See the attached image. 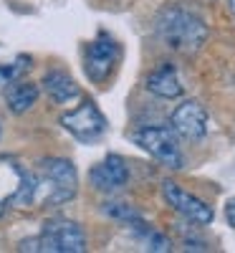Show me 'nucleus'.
<instances>
[{"instance_id":"4","label":"nucleus","mask_w":235,"mask_h":253,"mask_svg":"<svg viewBox=\"0 0 235 253\" xmlns=\"http://www.w3.org/2000/svg\"><path fill=\"white\" fill-rule=\"evenodd\" d=\"M132 139L137 147H142L149 157H155L164 167H169V170H182L185 157H182L180 139H177L172 126H162V124L142 126V129H137L132 134Z\"/></svg>"},{"instance_id":"15","label":"nucleus","mask_w":235,"mask_h":253,"mask_svg":"<svg viewBox=\"0 0 235 253\" xmlns=\"http://www.w3.org/2000/svg\"><path fill=\"white\" fill-rule=\"evenodd\" d=\"M28 61H31V58L23 56V58H18V61H13V63H3V66H0V86H8V84H13V81H18L20 76H23V74L31 69Z\"/></svg>"},{"instance_id":"17","label":"nucleus","mask_w":235,"mask_h":253,"mask_svg":"<svg viewBox=\"0 0 235 253\" xmlns=\"http://www.w3.org/2000/svg\"><path fill=\"white\" fill-rule=\"evenodd\" d=\"M228 8H230V13H233V18H235V0H228Z\"/></svg>"},{"instance_id":"13","label":"nucleus","mask_w":235,"mask_h":253,"mask_svg":"<svg viewBox=\"0 0 235 253\" xmlns=\"http://www.w3.org/2000/svg\"><path fill=\"white\" fill-rule=\"evenodd\" d=\"M101 210H104V215H109L112 220H119V223L129 225V228H137V225L144 223L139 210H134L129 203H104Z\"/></svg>"},{"instance_id":"8","label":"nucleus","mask_w":235,"mask_h":253,"mask_svg":"<svg viewBox=\"0 0 235 253\" xmlns=\"http://www.w3.org/2000/svg\"><path fill=\"white\" fill-rule=\"evenodd\" d=\"M169 126L175 129L177 137L190 139V142H200L207 134V126H210L207 109L197 99H187V101L177 104V109L169 117Z\"/></svg>"},{"instance_id":"5","label":"nucleus","mask_w":235,"mask_h":253,"mask_svg":"<svg viewBox=\"0 0 235 253\" xmlns=\"http://www.w3.org/2000/svg\"><path fill=\"white\" fill-rule=\"evenodd\" d=\"M119 58H121V46L109 33H99L91 43L83 46V71L94 84H104L114 76Z\"/></svg>"},{"instance_id":"3","label":"nucleus","mask_w":235,"mask_h":253,"mask_svg":"<svg viewBox=\"0 0 235 253\" xmlns=\"http://www.w3.org/2000/svg\"><path fill=\"white\" fill-rule=\"evenodd\" d=\"M20 251H46V253H83L86 251V233L74 220L56 218L48 220L40 236L28 238L18 246Z\"/></svg>"},{"instance_id":"2","label":"nucleus","mask_w":235,"mask_h":253,"mask_svg":"<svg viewBox=\"0 0 235 253\" xmlns=\"http://www.w3.org/2000/svg\"><path fill=\"white\" fill-rule=\"evenodd\" d=\"M155 31L157 38L177 53H197L205 41H207V23L197 15L182 5H167L159 10L157 20H155Z\"/></svg>"},{"instance_id":"6","label":"nucleus","mask_w":235,"mask_h":253,"mask_svg":"<svg viewBox=\"0 0 235 253\" xmlns=\"http://www.w3.org/2000/svg\"><path fill=\"white\" fill-rule=\"evenodd\" d=\"M61 126L74 139L83 144H94L106 134V117L99 112V107L91 99H83L76 109H69L61 114Z\"/></svg>"},{"instance_id":"7","label":"nucleus","mask_w":235,"mask_h":253,"mask_svg":"<svg viewBox=\"0 0 235 253\" xmlns=\"http://www.w3.org/2000/svg\"><path fill=\"white\" fill-rule=\"evenodd\" d=\"M162 195H164L167 205L172 208L177 215H182L185 220L195 223V225H210L212 218H215L212 208L205 200H200L197 195L187 193V190L180 187L175 180H164L162 182Z\"/></svg>"},{"instance_id":"16","label":"nucleus","mask_w":235,"mask_h":253,"mask_svg":"<svg viewBox=\"0 0 235 253\" xmlns=\"http://www.w3.org/2000/svg\"><path fill=\"white\" fill-rule=\"evenodd\" d=\"M225 220H228V225L235 228V198H230L225 203Z\"/></svg>"},{"instance_id":"14","label":"nucleus","mask_w":235,"mask_h":253,"mask_svg":"<svg viewBox=\"0 0 235 253\" xmlns=\"http://www.w3.org/2000/svg\"><path fill=\"white\" fill-rule=\"evenodd\" d=\"M134 230L139 233V238L144 241V248H147V251H162V253L172 251V243H169V238H167V236H162V233H157V230H152L147 223L137 225Z\"/></svg>"},{"instance_id":"11","label":"nucleus","mask_w":235,"mask_h":253,"mask_svg":"<svg viewBox=\"0 0 235 253\" xmlns=\"http://www.w3.org/2000/svg\"><path fill=\"white\" fill-rule=\"evenodd\" d=\"M40 84H43V91L58 104L78 99V84L71 79L69 71H63V69H51Z\"/></svg>"},{"instance_id":"12","label":"nucleus","mask_w":235,"mask_h":253,"mask_svg":"<svg viewBox=\"0 0 235 253\" xmlns=\"http://www.w3.org/2000/svg\"><path fill=\"white\" fill-rule=\"evenodd\" d=\"M38 94H40V89L36 86V84L20 81V79H18V81L8 84V89H5V101H8L10 112L23 114V112H28L33 104L38 101Z\"/></svg>"},{"instance_id":"18","label":"nucleus","mask_w":235,"mask_h":253,"mask_svg":"<svg viewBox=\"0 0 235 253\" xmlns=\"http://www.w3.org/2000/svg\"><path fill=\"white\" fill-rule=\"evenodd\" d=\"M3 213H5V205H3V203H0V218H3Z\"/></svg>"},{"instance_id":"9","label":"nucleus","mask_w":235,"mask_h":253,"mask_svg":"<svg viewBox=\"0 0 235 253\" xmlns=\"http://www.w3.org/2000/svg\"><path fill=\"white\" fill-rule=\"evenodd\" d=\"M89 182L99 193H117L129 182V167L119 155H106L89 170Z\"/></svg>"},{"instance_id":"10","label":"nucleus","mask_w":235,"mask_h":253,"mask_svg":"<svg viewBox=\"0 0 235 253\" xmlns=\"http://www.w3.org/2000/svg\"><path fill=\"white\" fill-rule=\"evenodd\" d=\"M144 86L149 94H155L159 99H180L182 96V81H180V74L172 63H162L155 71H149Z\"/></svg>"},{"instance_id":"1","label":"nucleus","mask_w":235,"mask_h":253,"mask_svg":"<svg viewBox=\"0 0 235 253\" xmlns=\"http://www.w3.org/2000/svg\"><path fill=\"white\" fill-rule=\"evenodd\" d=\"M78 193V175L71 160L46 157L36 165L33 172L18 175V187L10 193L8 205L15 208H53L74 200Z\"/></svg>"}]
</instances>
